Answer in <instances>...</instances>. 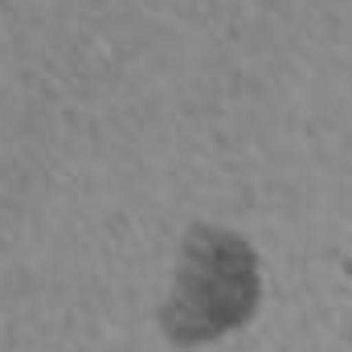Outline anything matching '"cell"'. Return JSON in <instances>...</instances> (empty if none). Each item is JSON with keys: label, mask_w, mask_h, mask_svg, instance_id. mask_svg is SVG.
Returning a JSON list of instances; mask_svg holds the SVG:
<instances>
[{"label": "cell", "mask_w": 352, "mask_h": 352, "mask_svg": "<svg viewBox=\"0 0 352 352\" xmlns=\"http://www.w3.org/2000/svg\"><path fill=\"white\" fill-rule=\"evenodd\" d=\"M258 303L254 250L226 230H192L176 266L168 332L184 344L213 340L238 328Z\"/></svg>", "instance_id": "1"}]
</instances>
